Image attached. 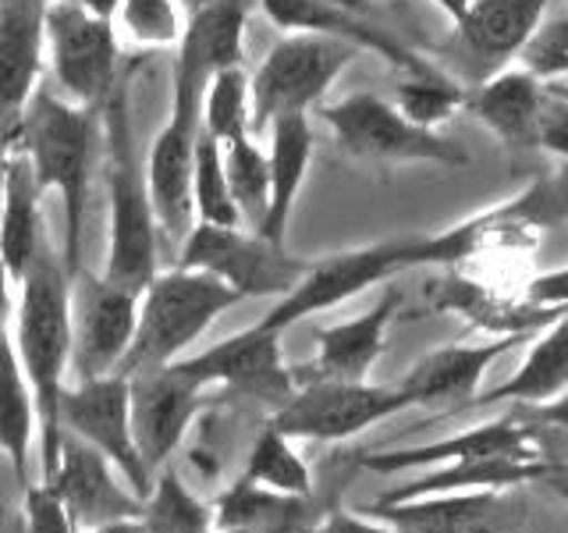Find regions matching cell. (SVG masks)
Masks as SVG:
<instances>
[{"label":"cell","instance_id":"9a60e30c","mask_svg":"<svg viewBox=\"0 0 568 533\" xmlns=\"http://www.w3.org/2000/svg\"><path fill=\"white\" fill-rule=\"evenodd\" d=\"M245 18L248 0H206L192 11L178 40L171 76V111L200 124V100L206 82L224 68H242L245 58Z\"/></svg>","mask_w":568,"mask_h":533},{"label":"cell","instance_id":"816d5d0a","mask_svg":"<svg viewBox=\"0 0 568 533\" xmlns=\"http://www.w3.org/2000/svg\"><path fill=\"white\" fill-rule=\"evenodd\" d=\"M213 533H248V530H227V526H213Z\"/></svg>","mask_w":568,"mask_h":533},{"label":"cell","instance_id":"e575fe53","mask_svg":"<svg viewBox=\"0 0 568 533\" xmlns=\"http://www.w3.org/2000/svg\"><path fill=\"white\" fill-rule=\"evenodd\" d=\"M192 213L195 224H221V228L242 224L235 203H231V189L224 174V147L203 129L195 135V150H192Z\"/></svg>","mask_w":568,"mask_h":533},{"label":"cell","instance_id":"8992f818","mask_svg":"<svg viewBox=\"0 0 568 533\" xmlns=\"http://www.w3.org/2000/svg\"><path fill=\"white\" fill-rule=\"evenodd\" d=\"M355 58L359 50L334 36L288 32L248 79V135H263L284 114H310Z\"/></svg>","mask_w":568,"mask_h":533},{"label":"cell","instance_id":"836d02e7","mask_svg":"<svg viewBox=\"0 0 568 533\" xmlns=\"http://www.w3.org/2000/svg\"><path fill=\"white\" fill-rule=\"evenodd\" d=\"M142 523L146 533H213V505L200 502L168 462L153 473V487L142 497Z\"/></svg>","mask_w":568,"mask_h":533},{"label":"cell","instance_id":"7bdbcfd3","mask_svg":"<svg viewBox=\"0 0 568 533\" xmlns=\"http://www.w3.org/2000/svg\"><path fill=\"white\" fill-rule=\"evenodd\" d=\"M526 302L532 306H547V310H568V266H555V271H544L529 281Z\"/></svg>","mask_w":568,"mask_h":533},{"label":"cell","instance_id":"ba28073f","mask_svg":"<svg viewBox=\"0 0 568 533\" xmlns=\"http://www.w3.org/2000/svg\"><path fill=\"white\" fill-rule=\"evenodd\" d=\"M178 266H192L210 278L224 281L242 302L245 299H284L313 260L292 257L284 245L266 242L256 231L242 224H192L185 242L178 245Z\"/></svg>","mask_w":568,"mask_h":533},{"label":"cell","instance_id":"cb8c5ba5","mask_svg":"<svg viewBox=\"0 0 568 533\" xmlns=\"http://www.w3.org/2000/svg\"><path fill=\"white\" fill-rule=\"evenodd\" d=\"M523 342H526V334H494L487 342H476V345L434 349L408 366L398 388L413 399V405L476 399V388L487 378V370L501 360L505 352L519 349Z\"/></svg>","mask_w":568,"mask_h":533},{"label":"cell","instance_id":"f5cc1de1","mask_svg":"<svg viewBox=\"0 0 568 533\" xmlns=\"http://www.w3.org/2000/svg\"><path fill=\"white\" fill-rule=\"evenodd\" d=\"M182 4H189V8L195 11V8H200V4H206V0H182Z\"/></svg>","mask_w":568,"mask_h":533},{"label":"cell","instance_id":"8fae6325","mask_svg":"<svg viewBox=\"0 0 568 533\" xmlns=\"http://www.w3.org/2000/svg\"><path fill=\"white\" fill-rule=\"evenodd\" d=\"M178 363L210 391L217 388L224 399L271 405V413L288 402L295 391V373L281 355V331L263 328L260 320L203 352L182 355Z\"/></svg>","mask_w":568,"mask_h":533},{"label":"cell","instance_id":"9c48e42d","mask_svg":"<svg viewBox=\"0 0 568 533\" xmlns=\"http://www.w3.org/2000/svg\"><path fill=\"white\" fill-rule=\"evenodd\" d=\"M47 61L61 97L100 111L118 86L114 22L82 11L75 0H47Z\"/></svg>","mask_w":568,"mask_h":533},{"label":"cell","instance_id":"4dcf8cb0","mask_svg":"<svg viewBox=\"0 0 568 533\" xmlns=\"http://www.w3.org/2000/svg\"><path fill=\"white\" fill-rule=\"evenodd\" d=\"M565 388H568V316L561 313L558 320L544 324V331H537L523 366L515 370L505 384L487 391L479 402L484 405H490V402L537 405V402L555 399Z\"/></svg>","mask_w":568,"mask_h":533},{"label":"cell","instance_id":"f6af8a7d","mask_svg":"<svg viewBox=\"0 0 568 533\" xmlns=\"http://www.w3.org/2000/svg\"><path fill=\"white\" fill-rule=\"evenodd\" d=\"M529 416H532V420H540V423L558 426V431H568V388H565V391H558L555 399L529 405Z\"/></svg>","mask_w":568,"mask_h":533},{"label":"cell","instance_id":"d4e9b609","mask_svg":"<svg viewBox=\"0 0 568 533\" xmlns=\"http://www.w3.org/2000/svg\"><path fill=\"white\" fill-rule=\"evenodd\" d=\"M555 0H466L455 32L473 58L508 64L526 50Z\"/></svg>","mask_w":568,"mask_h":533},{"label":"cell","instance_id":"484cf974","mask_svg":"<svg viewBox=\"0 0 568 533\" xmlns=\"http://www.w3.org/2000/svg\"><path fill=\"white\" fill-rule=\"evenodd\" d=\"M266 135V168H271V203H266V218L256 228V235L266 242L284 245L288 235V221L292 210L298 203L302 182H306V171L313 164V124L310 114H284L271 121Z\"/></svg>","mask_w":568,"mask_h":533},{"label":"cell","instance_id":"bcb514c9","mask_svg":"<svg viewBox=\"0 0 568 533\" xmlns=\"http://www.w3.org/2000/svg\"><path fill=\"white\" fill-rule=\"evenodd\" d=\"M82 533H146V523H142V515H124V520H111V523L89 526Z\"/></svg>","mask_w":568,"mask_h":533},{"label":"cell","instance_id":"ac0fdd59","mask_svg":"<svg viewBox=\"0 0 568 533\" xmlns=\"http://www.w3.org/2000/svg\"><path fill=\"white\" fill-rule=\"evenodd\" d=\"M366 515L395 533H511L519 526V505L501 491H452L423 494L405 502H373Z\"/></svg>","mask_w":568,"mask_h":533},{"label":"cell","instance_id":"4fadbf2b","mask_svg":"<svg viewBox=\"0 0 568 533\" xmlns=\"http://www.w3.org/2000/svg\"><path fill=\"white\" fill-rule=\"evenodd\" d=\"M210 388L195 381L182 363H164L129 373V416L135 449L146 470H164L182 449L189 426L203 413Z\"/></svg>","mask_w":568,"mask_h":533},{"label":"cell","instance_id":"5b68a950","mask_svg":"<svg viewBox=\"0 0 568 533\" xmlns=\"http://www.w3.org/2000/svg\"><path fill=\"white\" fill-rule=\"evenodd\" d=\"M239 302L242 299L224 281L192 271V266L174 263L171 271H156L139 295L132 349L118 373L129 378L135 370L178 363L192 349V342H200L206 334L213 320L239 306Z\"/></svg>","mask_w":568,"mask_h":533},{"label":"cell","instance_id":"b9f144b4","mask_svg":"<svg viewBox=\"0 0 568 533\" xmlns=\"http://www.w3.org/2000/svg\"><path fill=\"white\" fill-rule=\"evenodd\" d=\"M537 147L547 150L550 157H558L561 164H568V93H561V89L547 93V107L537 129Z\"/></svg>","mask_w":568,"mask_h":533},{"label":"cell","instance_id":"2e32d148","mask_svg":"<svg viewBox=\"0 0 568 533\" xmlns=\"http://www.w3.org/2000/svg\"><path fill=\"white\" fill-rule=\"evenodd\" d=\"M263 14L277 29L288 32H320L352 43L359 53H377L405 76H419L434 64L408 50L395 32L373 22V0H256Z\"/></svg>","mask_w":568,"mask_h":533},{"label":"cell","instance_id":"52a82bcc","mask_svg":"<svg viewBox=\"0 0 568 533\" xmlns=\"http://www.w3.org/2000/svg\"><path fill=\"white\" fill-rule=\"evenodd\" d=\"M334 142L355 160L381 164H440L466 168L469 153L455 139L408 121L395 103L377 93H352L320 107Z\"/></svg>","mask_w":568,"mask_h":533},{"label":"cell","instance_id":"60d3db41","mask_svg":"<svg viewBox=\"0 0 568 533\" xmlns=\"http://www.w3.org/2000/svg\"><path fill=\"white\" fill-rule=\"evenodd\" d=\"M22 515H26V533H79L71 523V515L58 502L47 484H29L22 491Z\"/></svg>","mask_w":568,"mask_h":533},{"label":"cell","instance_id":"ffe728a7","mask_svg":"<svg viewBox=\"0 0 568 533\" xmlns=\"http://www.w3.org/2000/svg\"><path fill=\"white\" fill-rule=\"evenodd\" d=\"M402 310V292L390 284L366 313L316 331V355L306 366H292L295 388L310 381H366L373 363L387 349V328Z\"/></svg>","mask_w":568,"mask_h":533},{"label":"cell","instance_id":"74e56055","mask_svg":"<svg viewBox=\"0 0 568 533\" xmlns=\"http://www.w3.org/2000/svg\"><path fill=\"white\" fill-rule=\"evenodd\" d=\"M200 129L217 142H231L248 132V79L242 68L217 71L200 100Z\"/></svg>","mask_w":568,"mask_h":533},{"label":"cell","instance_id":"1f68e13d","mask_svg":"<svg viewBox=\"0 0 568 533\" xmlns=\"http://www.w3.org/2000/svg\"><path fill=\"white\" fill-rule=\"evenodd\" d=\"M224 147V174L231 189V203L239 210L242 228L256 231L266 218V203H271V168H266V150L256 135H239Z\"/></svg>","mask_w":568,"mask_h":533},{"label":"cell","instance_id":"7dc6e473","mask_svg":"<svg viewBox=\"0 0 568 533\" xmlns=\"http://www.w3.org/2000/svg\"><path fill=\"white\" fill-rule=\"evenodd\" d=\"M75 4H79L82 11L97 14V18H106V22H111L114 11L121 8V0H75Z\"/></svg>","mask_w":568,"mask_h":533},{"label":"cell","instance_id":"4316f807","mask_svg":"<svg viewBox=\"0 0 568 533\" xmlns=\"http://www.w3.org/2000/svg\"><path fill=\"white\" fill-rule=\"evenodd\" d=\"M40 200L43 192L36 185V174L29 157L11 142L8 153V174H4V203H0V263L8 278L18 284L40 257L43 242V221H40Z\"/></svg>","mask_w":568,"mask_h":533},{"label":"cell","instance_id":"277c9868","mask_svg":"<svg viewBox=\"0 0 568 533\" xmlns=\"http://www.w3.org/2000/svg\"><path fill=\"white\" fill-rule=\"evenodd\" d=\"M97 111L64 100L50 89H36L22 121L14 129V147L29 157L40 192H58L64 207V253L68 278L82 271V224L89 195V160H93Z\"/></svg>","mask_w":568,"mask_h":533},{"label":"cell","instance_id":"44dd1931","mask_svg":"<svg viewBox=\"0 0 568 533\" xmlns=\"http://www.w3.org/2000/svg\"><path fill=\"white\" fill-rule=\"evenodd\" d=\"M200 124L168 114V124L153 135L146 153V189L156 213L160 239L171 245H182L195 224L192 213V150Z\"/></svg>","mask_w":568,"mask_h":533},{"label":"cell","instance_id":"d6986e66","mask_svg":"<svg viewBox=\"0 0 568 533\" xmlns=\"http://www.w3.org/2000/svg\"><path fill=\"white\" fill-rule=\"evenodd\" d=\"M47 0L0 4V139L11 142L47 61Z\"/></svg>","mask_w":568,"mask_h":533},{"label":"cell","instance_id":"d590c367","mask_svg":"<svg viewBox=\"0 0 568 533\" xmlns=\"http://www.w3.org/2000/svg\"><path fill=\"white\" fill-rule=\"evenodd\" d=\"M111 22L118 32V43H129L135 50L178 47L185 32L182 0H121Z\"/></svg>","mask_w":568,"mask_h":533},{"label":"cell","instance_id":"8d00e7d4","mask_svg":"<svg viewBox=\"0 0 568 533\" xmlns=\"http://www.w3.org/2000/svg\"><path fill=\"white\" fill-rule=\"evenodd\" d=\"M390 103H395L408 121L437 132L444 121H452L462 107H466V89L444 76V71L430 68V71H419V76H405V82L398 86V93Z\"/></svg>","mask_w":568,"mask_h":533},{"label":"cell","instance_id":"30bf717a","mask_svg":"<svg viewBox=\"0 0 568 533\" xmlns=\"http://www.w3.org/2000/svg\"><path fill=\"white\" fill-rule=\"evenodd\" d=\"M413 409L405 391L366 381H310L274 409L271 420L292 441H345Z\"/></svg>","mask_w":568,"mask_h":533},{"label":"cell","instance_id":"603a6c76","mask_svg":"<svg viewBox=\"0 0 568 533\" xmlns=\"http://www.w3.org/2000/svg\"><path fill=\"white\" fill-rule=\"evenodd\" d=\"M547 107V82H540L523 64H501L466 89V107L487 132H494L505 147H537L540 114Z\"/></svg>","mask_w":568,"mask_h":533},{"label":"cell","instance_id":"e0dca14e","mask_svg":"<svg viewBox=\"0 0 568 533\" xmlns=\"http://www.w3.org/2000/svg\"><path fill=\"white\" fill-rule=\"evenodd\" d=\"M43 484L58 494V502L71 515V523L79 526V533L111 520H124V515H142V497L124 484L111 459H103L97 449H89L71 434H64L58 466Z\"/></svg>","mask_w":568,"mask_h":533},{"label":"cell","instance_id":"7c38bea8","mask_svg":"<svg viewBox=\"0 0 568 533\" xmlns=\"http://www.w3.org/2000/svg\"><path fill=\"white\" fill-rule=\"evenodd\" d=\"M139 320V295L118 289L103 274H71V378L118 373L132 349Z\"/></svg>","mask_w":568,"mask_h":533},{"label":"cell","instance_id":"7a4b0ae2","mask_svg":"<svg viewBox=\"0 0 568 533\" xmlns=\"http://www.w3.org/2000/svg\"><path fill=\"white\" fill-rule=\"evenodd\" d=\"M11 320V342L40 416V466L47 480L61 455V399L71 378V278L50 245L40 249L26 278L18 281Z\"/></svg>","mask_w":568,"mask_h":533},{"label":"cell","instance_id":"f907efd6","mask_svg":"<svg viewBox=\"0 0 568 533\" xmlns=\"http://www.w3.org/2000/svg\"><path fill=\"white\" fill-rule=\"evenodd\" d=\"M8 153H11V142L0 139V203H4V174H8Z\"/></svg>","mask_w":568,"mask_h":533},{"label":"cell","instance_id":"6da1fadb","mask_svg":"<svg viewBox=\"0 0 568 533\" xmlns=\"http://www.w3.org/2000/svg\"><path fill=\"white\" fill-rule=\"evenodd\" d=\"M479 249H484L479 218L458 221L444 231H434V235H398L359 249H345V253L313 260L295 289L277 299L271 313L260 316V324L284 334L298 320L342 306L352 295L366 292L369 284L416 271V266H448L479 253Z\"/></svg>","mask_w":568,"mask_h":533},{"label":"cell","instance_id":"c3c4849f","mask_svg":"<svg viewBox=\"0 0 568 533\" xmlns=\"http://www.w3.org/2000/svg\"><path fill=\"white\" fill-rule=\"evenodd\" d=\"M547 480H550V487H555V494H558L561 502L568 505V473H558V470H550V473H547Z\"/></svg>","mask_w":568,"mask_h":533},{"label":"cell","instance_id":"f546056e","mask_svg":"<svg viewBox=\"0 0 568 533\" xmlns=\"http://www.w3.org/2000/svg\"><path fill=\"white\" fill-rule=\"evenodd\" d=\"M40 438V416H36V399L26 381V370L18 363L11 331L0 334V455L11 462L18 487H29V455Z\"/></svg>","mask_w":568,"mask_h":533},{"label":"cell","instance_id":"d6a6232c","mask_svg":"<svg viewBox=\"0 0 568 533\" xmlns=\"http://www.w3.org/2000/svg\"><path fill=\"white\" fill-rule=\"evenodd\" d=\"M245 480L281 494H313V470L310 462L295 452V441L281 434L274 423H263L253 438V449L245 459Z\"/></svg>","mask_w":568,"mask_h":533},{"label":"cell","instance_id":"681fc988","mask_svg":"<svg viewBox=\"0 0 568 533\" xmlns=\"http://www.w3.org/2000/svg\"><path fill=\"white\" fill-rule=\"evenodd\" d=\"M434 4L452 18V22H458V14L466 11V0H434Z\"/></svg>","mask_w":568,"mask_h":533},{"label":"cell","instance_id":"7402d4cb","mask_svg":"<svg viewBox=\"0 0 568 533\" xmlns=\"http://www.w3.org/2000/svg\"><path fill=\"white\" fill-rule=\"evenodd\" d=\"M497 455L544 459L540 444H537V438H532L529 426L505 416V420H490V423L469 426V431L452 434V438L413 444V449L369 452V455H363V466L373 470V473H402V470H416V466H444V462L497 459Z\"/></svg>","mask_w":568,"mask_h":533},{"label":"cell","instance_id":"5bb4252c","mask_svg":"<svg viewBox=\"0 0 568 533\" xmlns=\"http://www.w3.org/2000/svg\"><path fill=\"white\" fill-rule=\"evenodd\" d=\"M61 431L79 438L89 449H97L111 466L124 476L139 497L153 487V473L146 470L129 416V378L124 373H106V378H89L68 384L61 399Z\"/></svg>","mask_w":568,"mask_h":533},{"label":"cell","instance_id":"3957f363","mask_svg":"<svg viewBox=\"0 0 568 533\" xmlns=\"http://www.w3.org/2000/svg\"><path fill=\"white\" fill-rule=\"evenodd\" d=\"M103 135H106V195H111V221H106V260L103 278L118 289L142 295V289L160 271V228L150 203L146 171L135 153L129 86L118 82L106 97Z\"/></svg>","mask_w":568,"mask_h":533},{"label":"cell","instance_id":"f35d334b","mask_svg":"<svg viewBox=\"0 0 568 533\" xmlns=\"http://www.w3.org/2000/svg\"><path fill=\"white\" fill-rule=\"evenodd\" d=\"M508 218L526 228H555L568 221V164L532 178L526 189L505 200Z\"/></svg>","mask_w":568,"mask_h":533},{"label":"cell","instance_id":"f1b7e54d","mask_svg":"<svg viewBox=\"0 0 568 533\" xmlns=\"http://www.w3.org/2000/svg\"><path fill=\"white\" fill-rule=\"evenodd\" d=\"M555 470L547 459H469V462H444L440 470L423 473L408 480L402 487L384 491L377 502H405V497H423V494H452V491H505L526 480H547Z\"/></svg>","mask_w":568,"mask_h":533},{"label":"cell","instance_id":"ab89813d","mask_svg":"<svg viewBox=\"0 0 568 533\" xmlns=\"http://www.w3.org/2000/svg\"><path fill=\"white\" fill-rule=\"evenodd\" d=\"M519 64L532 71L540 82L568 79V11L544 14V22L532 32V40L519 53Z\"/></svg>","mask_w":568,"mask_h":533},{"label":"cell","instance_id":"ee69618b","mask_svg":"<svg viewBox=\"0 0 568 533\" xmlns=\"http://www.w3.org/2000/svg\"><path fill=\"white\" fill-rule=\"evenodd\" d=\"M306 533H395V530L384 526L381 520H373V515H355V512H345V509H331V512L320 515V520Z\"/></svg>","mask_w":568,"mask_h":533},{"label":"cell","instance_id":"db71d44e","mask_svg":"<svg viewBox=\"0 0 568 533\" xmlns=\"http://www.w3.org/2000/svg\"><path fill=\"white\" fill-rule=\"evenodd\" d=\"M0 4H4V0H0Z\"/></svg>","mask_w":568,"mask_h":533},{"label":"cell","instance_id":"83f0119b","mask_svg":"<svg viewBox=\"0 0 568 533\" xmlns=\"http://www.w3.org/2000/svg\"><path fill=\"white\" fill-rule=\"evenodd\" d=\"M313 494H281L239 476L213 502V526L248 533H306L320 520Z\"/></svg>","mask_w":568,"mask_h":533}]
</instances>
